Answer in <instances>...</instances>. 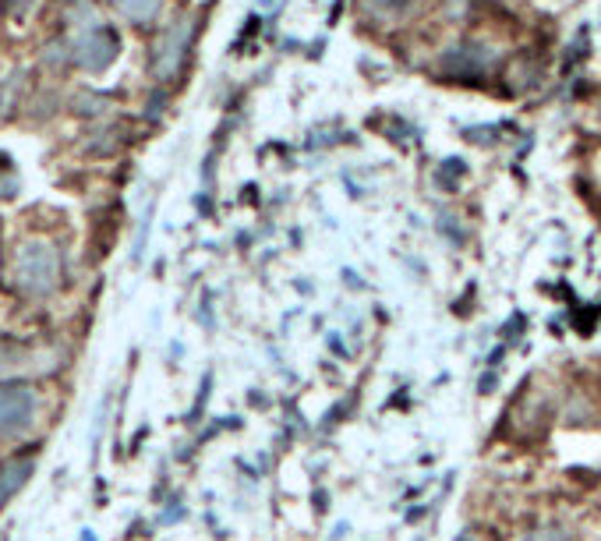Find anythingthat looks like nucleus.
<instances>
[{"label": "nucleus", "instance_id": "nucleus-4", "mask_svg": "<svg viewBox=\"0 0 601 541\" xmlns=\"http://www.w3.org/2000/svg\"><path fill=\"white\" fill-rule=\"evenodd\" d=\"M117 54H120V39H117V33H114V28H107V25H99V22L89 25V33H82L79 43H74V50H71L74 64L85 68L89 74L107 71V68L114 64Z\"/></svg>", "mask_w": 601, "mask_h": 541}, {"label": "nucleus", "instance_id": "nucleus-6", "mask_svg": "<svg viewBox=\"0 0 601 541\" xmlns=\"http://www.w3.org/2000/svg\"><path fill=\"white\" fill-rule=\"evenodd\" d=\"M36 457H39V449H22V454H11L0 460V509L28 485V478L36 471Z\"/></svg>", "mask_w": 601, "mask_h": 541}, {"label": "nucleus", "instance_id": "nucleus-5", "mask_svg": "<svg viewBox=\"0 0 601 541\" xmlns=\"http://www.w3.org/2000/svg\"><path fill=\"white\" fill-rule=\"evenodd\" d=\"M495 64V50L485 47V43H460V47L446 50L439 68L449 79H460V82H478L481 74H488V68Z\"/></svg>", "mask_w": 601, "mask_h": 541}, {"label": "nucleus", "instance_id": "nucleus-1", "mask_svg": "<svg viewBox=\"0 0 601 541\" xmlns=\"http://www.w3.org/2000/svg\"><path fill=\"white\" fill-rule=\"evenodd\" d=\"M14 287L28 301H43L60 287V251L54 240L33 237L19 248V259H14Z\"/></svg>", "mask_w": 601, "mask_h": 541}, {"label": "nucleus", "instance_id": "nucleus-10", "mask_svg": "<svg viewBox=\"0 0 601 541\" xmlns=\"http://www.w3.org/2000/svg\"><path fill=\"white\" fill-rule=\"evenodd\" d=\"M463 160H446L443 167H439V185H446V188H457V177H463Z\"/></svg>", "mask_w": 601, "mask_h": 541}, {"label": "nucleus", "instance_id": "nucleus-12", "mask_svg": "<svg viewBox=\"0 0 601 541\" xmlns=\"http://www.w3.org/2000/svg\"><path fill=\"white\" fill-rule=\"evenodd\" d=\"M107 96H82L79 99V114H89V117H99L103 110H107Z\"/></svg>", "mask_w": 601, "mask_h": 541}, {"label": "nucleus", "instance_id": "nucleus-3", "mask_svg": "<svg viewBox=\"0 0 601 541\" xmlns=\"http://www.w3.org/2000/svg\"><path fill=\"white\" fill-rule=\"evenodd\" d=\"M191 39H195V19H177L153 50V79H160V82L177 79L180 68H185V57L191 50Z\"/></svg>", "mask_w": 601, "mask_h": 541}, {"label": "nucleus", "instance_id": "nucleus-2", "mask_svg": "<svg viewBox=\"0 0 601 541\" xmlns=\"http://www.w3.org/2000/svg\"><path fill=\"white\" fill-rule=\"evenodd\" d=\"M39 389L25 379H0V435H25L36 425Z\"/></svg>", "mask_w": 601, "mask_h": 541}, {"label": "nucleus", "instance_id": "nucleus-11", "mask_svg": "<svg viewBox=\"0 0 601 541\" xmlns=\"http://www.w3.org/2000/svg\"><path fill=\"white\" fill-rule=\"evenodd\" d=\"M22 361H25V351L22 348H14V343H0V372L22 365Z\"/></svg>", "mask_w": 601, "mask_h": 541}, {"label": "nucleus", "instance_id": "nucleus-9", "mask_svg": "<svg viewBox=\"0 0 601 541\" xmlns=\"http://www.w3.org/2000/svg\"><path fill=\"white\" fill-rule=\"evenodd\" d=\"M523 541H574V534H569L563 524H545V528L523 534Z\"/></svg>", "mask_w": 601, "mask_h": 541}, {"label": "nucleus", "instance_id": "nucleus-13", "mask_svg": "<svg viewBox=\"0 0 601 541\" xmlns=\"http://www.w3.org/2000/svg\"><path fill=\"white\" fill-rule=\"evenodd\" d=\"M8 4H11L14 11H19V8H25V4H28V0H8Z\"/></svg>", "mask_w": 601, "mask_h": 541}, {"label": "nucleus", "instance_id": "nucleus-14", "mask_svg": "<svg viewBox=\"0 0 601 541\" xmlns=\"http://www.w3.org/2000/svg\"><path fill=\"white\" fill-rule=\"evenodd\" d=\"M0 277H4V255H0Z\"/></svg>", "mask_w": 601, "mask_h": 541}, {"label": "nucleus", "instance_id": "nucleus-7", "mask_svg": "<svg viewBox=\"0 0 601 541\" xmlns=\"http://www.w3.org/2000/svg\"><path fill=\"white\" fill-rule=\"evenodd\" d=\"M114 8L120 19H128L134 25H153L163 11V0H114Z\"/></svg>", "mask_w": 601, "mask_h": 541}, {"label": "nucleus", "instance_id": "nucleus-8", "mask_svg": "<svg viewBox=\"0 0 601 541\" xmlns=\"http://www.w3.org/2000/svg\"><path fill=\"white\" fill-rule=\"evenodd\" d=\"M417 0H365V11L375 22H400L414 11Z\"/></svg>", "mask_w": 601, "mask_h": 541}]
</instances>
